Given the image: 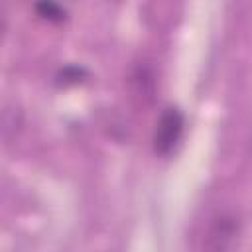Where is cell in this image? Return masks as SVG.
<instances>
[{
    "mask_svg": "<svg viewBox=\"0 0 252 252\" xmlns=\"http://www.w3.org/2000/svg\"><path fill=\"white\" fill-rule=\"evenodd\" d=\"M183 126H185V118H183L181 110L175 106L165 108L161 112L159 120L156 122V130H154V138H152L154 152L159 156L169 154L175 148V144L179 142V138L183 134Z\"/></svg>",
    "mask_w": 252,
    "mask_h": 252,
    "instance_id": "obj_1",
    "label": "cell"
},
{
    "mask_svg": "<svg viewBox=\"0 0 252 252\" xmlns=\"http://www.w3.org/2000/svg\"><path fill=\"white\" fill-rule=\"evenodd\" d=\"M238 236V220L230 215H220L213 220L205 246L211 250H226Z\"/></svg>",
    "mask_w": 252,
    "mask_h": 252,
    "instance_id": "obj_2",
    "label": "cell"
},
{
    "mask_svg": "<svg viewBox=\"0 0 252 252\" xmlns=\"http://www.w3.org/2000/svg\"><path fill=\"white\" fill-rule=\"evenodd\" d=\"M35 12L39 18L51 22V24H61L67 18V12L61 4H57L55 0H37L35 2Z\"/></svg>",
    "mask_w": 252,
    "mask_h": 252,
    "instance_id": "obj_3",
    "label": "cell"
},
{
    "mask_svg": "<svg viewBox=\"0 0 252 252\" xmlns=\"http://www.w3.org/2000/svg\"><path fill=\"white\" fill-rule=\"evenodd\" d=\"M20 126H22L20 110L16 106H6L4 114H2V136H4V140L10 142L16 136V132L20 130Z\"/></svg>",
    "mask_w": 252,
    "mask_h": 252,
    "instance_id": "obj_4",
    "label": "cell"
},
{
    "mask_svg": "<svg viewBox=\"0 0 252 252\" xmlns=\"http://www.w3.org/2000/svg\"><path fill=\"white\" fill-rule=\"evenodd\" d=\"M83 75H85V71L79 69V67H65V69L57 75V83H59V85H73V83L83 81V79H81Z\"/></svg>",
    "mask_w": 252,
    "mask_h": 252,
    "instance_id": "obj_5",
    "label": "cell"
},
{
    "mask_svg": "<svg viewBox=\"0 0 252 252\" xmlns=\"http://www.w3.org/2000/svg\"><path fill=\"white\" fill-rule=\"evenodd\" d=\"M108 2H120V0H108Z\"/></svg>",
    "mask_w": 252,
    "mask_h": 252,
    "instance_id": "obj_6",
    "label": "cell"
}]
</instances>
